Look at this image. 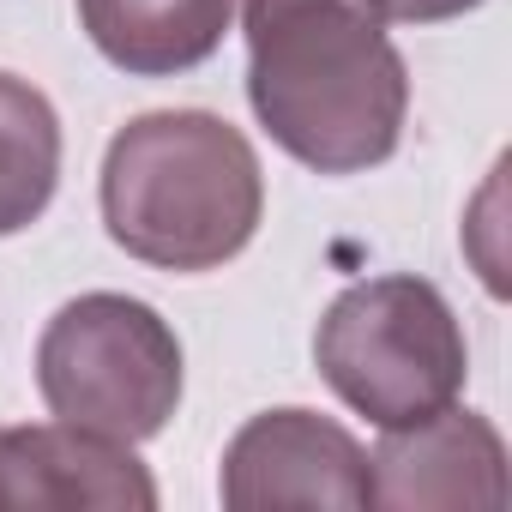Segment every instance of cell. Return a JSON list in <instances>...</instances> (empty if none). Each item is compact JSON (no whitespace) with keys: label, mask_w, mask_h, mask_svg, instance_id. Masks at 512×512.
Wrapping results in <instances>:
<instances>
[{"label":"cell","mask_w":512,"mask_h":512,"mask_svg":"<svg viewBox=\"0 0 512 512\" xmlns=\"http://www.w3.org/2000/svg\"><path fill=\"white\" fill-rule=\"evenodd\" d=\"M61 187V115L55 103L0 73V235L31 229Z\"/></svg>","instance_id":"9"},{"label":"cell","mask_w":512,"mask_h":512,"mask_svg":"<svg viewBox=\"0 0 512 512\" xmlns=\"http://www.w3.org/2000/svg\"><path fill=\"white\" fill-rule=\"evenodd\" d=\"M386 25H446V19H464L476 13L482 0H374Z\"/></svg>","instance_id":"10"},{"label":"cell","mask_w":512,"mask_h":512,"mask_svg":"<svg viewBox=\"0 0 512 512\" xmlns=\"http://www.w3.org/2000/svg\"><path fill=\"white\" fill-rule=\"evenodd\" d=\"M109 241L157 272H217L266 217L260 151L211 109H151L103 151Z\"/></svg>","instance_id":"2"},{"label":"cell","mask_w":512,"mask_h":512,"mask_svg":"<svg viewBox=\"0 0 512 512\" xmlns=\"http://www.w3.org/2000/svg\"><path fill=\"white\" fill-rule=\"evenodd\" d=\"M217 488H223L229 512H272V506L362 512V506H374L362 440L344 422H332L320 410H296V404L253 416L229 440Z\"/></svg>","instance_id":"5"},{"label":"cell","mask_w":512,"mask_h":512,"mask_svg":"<svg viewBox=\"0 0 512 512\" xmlns=\"http://www.w3.org/2000/svg\"><path fill=\"white\" fill-rule=\"evenodd\" d=\"M374 506L392 512H452V506H506V446L488 416L476 410H434L410 428H386L380 452L368 458Z\"/></svg>","instance_id":"7"},{"label":"cell","mask_w":512,"mask_h":512,"mask_svg":"<svg viewBox=\"0 0 512 512\" xmlns=\"http://www.w3.org/2000/svg\"><path fill=\"white\" fill-rule=\"evenodd\" d=\"M314 362L380 434L446 410L470 380V344L452 302L410 272L350 284L314 332Z\"/></svg>","instance_id":"3"},{"label":"cell","mask_w":512,"mask_h":512,"mask_svg":"<svg viewBox=\"0 0 512 512\" xmlns=\"http://www.w3.org/2000/svg\"><path fill=\"white\" fill-rule=\"evenodd\" d=\"M247 103L314 175H362L404 139L410 73L374 0H241Z\"/></svg>","instance_id":"1"},{"label":"cell","mask_w":512,"mask_h":512,"mask_svg":"<svg viewBox=\"0 0 512 512\" xmlns=\"http://www.w3.org/2000/svg\"><path fill=\"white\" fill-rule=\"evenodd\" d=\"M157 482L133 446L73 422L0 428V512H151Z\"/></svg>","instance_id":"6"},{"label":"cell","mask_w":512,"mask_h":512,"mask_svg":"<svg viewBox=\"0 0 512 512\" xmlns=\"http://www.w3.org/2000/svg\"><path fill=\"white\" fill-rule=\"evenodd\" d=\"M235 19V0H79V25L127 79H175L205 67Z\"/></svg>","instance_id":"8"},{"label":"cell","mask_w":512,"mask_h":512,"mask_svg":"<svg viewBox=\"0 0 512 512\" xmlns=\"http://www.w3.org/2000/svg\"><path fill=\"white\" fill-rule=\"evenodd\" d=\"M37 392L55 422L139 446L181 404V338L151 302L91 290L43 326Z\"/></svg>","instance_id":"4"}]
</instances>
